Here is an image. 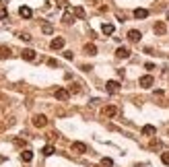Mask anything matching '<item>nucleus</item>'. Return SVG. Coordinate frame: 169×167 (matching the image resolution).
I'll use <instances>...</instances> for the list:
<instances>
[{
	"label": "nucleus",
	"instance_id": "a211bd4d",
	"mask_svg": "<svg viewBox=\"0 0 169 167\" xmlns=\"http://www.w3.org/2000/svg\"><path fill=\"white\" fill-rule=\"evenodd\" d=\"M10 56V48H6V45H0V60H4Z\"/></svg>",
	"mask_w": 169,
	"mask_h": 167
},
{
	"label": "nucleus",
	"instance_id": "5701e85b",
	"mask_svg": "<svg viewBox=\"0 0 169 167\" xmlns=\"http://www.w3.org/2000/svg\"><path fill=\"white\" fill-rule=\"evenodd\" d=\"M64 23H72V10L70 8H66V13H64Z\"/></svg>",
	"mask_w": 169,
	"mask_h": 167
},
{
	"label": "nucleus",
	"instance_id": "6e6552de",
	"mask_svg": "<svg viewBox=\"0 0 169 167\" xmlns=\"http://www.w3.org/2000/svg\"><path fill=\"white\" fill-rule=\"evenodd\" d=\"M21 56H23V60H29V62H33V60H35V52H33V50H29V48L23 50Z\"/></svg>",
	"mask_w": 169,
	"mask_h": 167
},
{
	"label": "nucleus",
	"instance_id": "20e7f679",
	"mask_svg": "<svg viewBox=\"0 0 169 167\" xmlns=\"http://www.w3.org/2000/svg\"><path fill=\"white\" fill-rule=\"evenodd\" d=\"M56 99H58V101H68V97H70V93H68V91H66V89H62V87H60V89H56Z\"/></svg>",
	"mask_w": 169,
	"mask_h": 167
},
{
	"label": "nucleus",
	"instance_id": "412c9836",
	"mask_svg": "<svg viewBox=\"0 0 169 167\" xmlns=\"http://www.w3.org/2000/svg\"><path fill=\"white\" fill-rule=\"evenodd\" d=\"M41 31H44L45 35H52V33H54V27H52L50 23H44V27H41Z\"/></svg>",
	"mask_w": 169,
	"mask_h": 167
},
{
	"label": "nucleus",
	"instance_id": "7ed1b4c3",
	"mask_svg": "<svg viewBox=\"0 0 169 167\" xmlns=\"http://www.w3.org/2000/svg\"><path fill=\"white\" fill-rule=\"evenodd\" d=\"M105 91H107V93H118L120 91V83L118 81H107V83H105Z\"/></svg>",
	"mask_w": 169,
	"mask_h": 167
},
{
	"label": "nucleus",
	"instance_id": "f3484780",
	"mask_svg": "<svg viewBox=\"0 0 169 167\" xmlns=\"http://www.w3.org/2000/svg\"><path fill=\"white\" fill-rule=\"evenodd\" d=\"M155 132H157V130H155V126H151V124L142 126V134H144V136H153Z\"/></svg>",
	"mask_w": 169,
	"mask_h": 167
},
{
	"label": "nucleus",
	"instance_id": "423d86ee",
	"mask_svg": "<svg viewBox=\"0 0 169 167\" xmlns=\"http://www.w3.org/2000/svg\"><path fill=\"white\" fill-rule=\"evenodd\" d=\"M19 15L23 17V19H31V17H33V10H31L29 6H21V8H19Z\"/></svg>",
	"mask_w": 169,
	"mask_h": 167
},
{
	"label": "nucleus",
	"instance_id": "4be33fe9",
	"mask_svg": "<svg viewBox=\"0 0 169 167\" xmlns=\"http://www.w3.org/2000/svg\"><path fill=\"white\" fill-rule=\"evenodd\" d=\"M101 167H114V161L110 157H103L101 159Z\"/></svg>",
	"mask_w": 169,
	"mask_h": 167
},
{
	"label": "nucleus",
	"instance_id": "0eeeda50",
	"mask_svg": "<svg viewBox=\"0 0 169 167\" xmlns=\"http://www.w3.org/2000/svg\"><path fill=\"white\" fill-rule=\"evenodd\" d=\"M72 151L79 153V155H83V153H87V144L84 143H72Z\"/></svg>",
	"mask_w": 169,
	"mask_h": 167
},
{
	"label": "nucleus",
	"instance_id": "aec40b11",
	"mask_svg": "<svg viewBox=\"0 0 169 167\" xmlns=\"http://www.w3.org/2000/svg\"><path fill=\"white\" fill-rule=\"evenodd\" d=\"M72 13H74V17H79V19H84V8L83 6H74Z\"/></svg>",
	"mask_w": 169,
	"mask_h": 167
},
{
	"label": "nucleus",
	"instance_id": "9b49d317",
	"mask_svg": "<svg viewBox=\"0 0 169 167\" xmlns=\"http://www.w3.org/2000/svg\"><path fill=\"white\" fill-rule=\"evenodd\" d=\"M103 113L107 116V118H114L115 113H118V107H115V105H107V107L103 109Z\"/></svg>",
	"mask_w": 169,
	"mask_h": 167
},
{
	"label": "nucleus",
	"instance_id": "a878e982",
	"mask_svg": "<svg viewBox=\"0 0 169 167\" xmlns=\"http://www.w3.org/2000/svg\"><path fill=\"white\" fill-rule=\"evenodd\" d=\"M6 17H8V13H6L4 8H0V21H2V19H6Z\"/></svg>",
	"mask_w": 169,
	"mask_h": 167
},
{
	"label": "nucleus",
	"instance_id": "6ab92c4d",
	"mask_svg": "<svg viewBox=\"0 0 169 167\" xmlns=\"http://www.w3.org/2000/svg\"><path fill=\"white\" fill-rule=\"evenodd\" d=\"M84 54H89V56H95V54H97V48H95L93 44H87V45H84Z\"/></svg>",
	"mask_w": 169,
	"mask_h": 167
},
{
	"label": "nucleus",
	"instance_id": "ddd939ff",
	"mask_svg": "<svg viewBox=\"0 0 169 167\" xmlns=\"http://www.w3.org/2000/svg\"><path fill=\"white\" fill-rule=\"evenodd\" d=\"M165 31H167V27H165V23H155V33L157 35H165Z\"/></svg>",
	"mask_w": 169,
	"mask_h": 167
},
{
	"label": "nucleus",
	"instance_id": "1a4fd4ad",
	"mask_svg": "<svg viewBox=\"0 0 169 167\" xmlns=\"http://www.w3.org/2000/svg\"><path fill=\"white\" fill-rule=\"evenodd\" d=\"M140 37H142V33H140V31H136V29H132V31H128V39L130 41H140Z\"/></svg>",
	"mask_w": 169,
	"mask_h": 167
},
{
	"label": "nucleus",
	"instance_id": "b1692460",
	"mask_svg": "<svg viewBox=\"0 0 169 167\" xmlns=\"http://www.w3.org/2000/svg\"><path fill=\"white\" fill-rule=\"evenodd\" d=\"M161 161H163V165H169V153H163V155H161Z\"/></svg>",
	"mask_w": 169,
	"mask_h": 167
},
{
	"label": "nucleus",
	"instance_id": "bb28decb",
	"mask_svg": "<svg viewBox=\"0 0 169 167\" xmlns=\"http://www.w3.org/2000/svg\"><path fill=\"white\" fill-rule=\"evenodd\" d=\"M64 58L66 60H72V58H74V54H72V52H64Z\"/></svg>",
	"mask_w": 169,
	"mask_h": 167
},
{
	"label": "nucleus",
	"instance_id": "393cba45",
	"mask_svg": "<svg viewBox=\"0 0 169 167\" xmlns=\"http://www.w3.org/2000/svg\"><path fill=\"white\" fill-rule=\"evenodd\" d=\"M19 37H21L23 41H31V35H29V33H19Z\"/></svg>",
	"mask_w": 169,
	"mask_h": 167
},
{
	"label": "nucleus",
	"instance_id": "9d476101",
	"mask_svg": "<svg viewBox=\"0 0 169 167\" xmlns=\"http://www.w3.org/2000/svg\"><path fill=\"white\" fill-rule=\"evenodd\" d=\"M149 17V10L146 8H136L134 10V19H146Z\"/></svg>",
	"mask_w": 169,
	"mask_h": 167
},
{
	"label": "nucleus",
	"instance_id": "f03ea898",
	"mask_svg": "<svg viewBox=\"0 0 169 167\" xmlns=\"http://www.w3.org/2000/svg\"><path fill=\"white\" fill-rule=\"evenodd\" d=\"M45 124H48V118H45L44 113H37L33 118V126L35 128H45Z\"/></svg>",
	"mask_w": 169,
	"mask_h": 167
},
{
	"label": "nucleus",
	"instance_id": "39448f33",
	"mask_svg": "<svg viewBox=\"0 0 169 167\" xmlns=\"http://www.w3.org/2000/svg\"><path fill=\"white\" fill-rule=\"evenodd\" d=\"M50 48L52 50H62V48H64V39H62V37H54L52 44H50Z\"/></svg>",
	"mask_w": 169,
	"mask_h": 167
},
{
	"label": "nucleus",
	"instance_id": "f257e3e1",
	"mask_svg": "<svg viewBox=\"0 0 169 167\" xmlns=\"http://www.w3.org/2000/svg\"><path fill=\"white\" fill-rule=\"evenodd\" d=\"M138 83H140V87H142V89H151V87H153V83H155V79L151 76V74H144V76H140Z\"/></svg>",
	"mask_w": 169,
	"mask_h": 167
},
{
	"label": "nucleus",
	"instance_id": "4468645a",
	"mask_svg": "<svg viewBox=\"0 0 169 167\" xmlns=\"http://www.w3.org/2000/svg\"><path fill=\"white\" fill-rule=\"evenodd\" d=\"M56 153V149L52 147V144H45L44 149H41V155H44V157H50V155H54Z\"/></svg>",
	"mask_w": 169,
	"mask_h": 167
},
{
	"label": "nucleus",
	"instance_id": "2eb2a0df",
	"mask_svg": "<svg viewBox=\"0 0 169 167\" xmlns=\"http://www.w3.org/2000/svg\"><path fill=\"white\" fill-rule=\"evenodd\" d=\"M115 56H118V58H128L130 50L128 48H118V50H115Z\"/></svg>",
	"mask_w": 169,
	"mask_h": 167
},
{
	"label": "nucleus",
	"instance_id": "f8f14e48",
	"mask_svg": "<svg viewBox=\"0 0 169 167\" xmlns=\"http://www.w3.org/2000/svg\"><path fill=\"white\" fill-rule=\"evenodd\" d=\"M101 31H103L105 35H111V33L115 31V27H114L111 23H103V25H101Z\"/></svg>",
	"mask_w": 169,
	"mask_h": 167
},
{
	"label": "nucleus",
	"instance_id": "dca6fc26",
	"mask_svg": "<svg viewBox=\"0 0 169 167\" xmlns=\"http://www.w3.org/2000/svg\"><path fill=\"white\" fill-rule=\"evenodd\" d=\"M21 159H23V161H25V163H29L31 159H33V151H29V149H25V151L21 153Z\"/></svg>",
	"mask_w": 169,
	"mask_h": 167
}]
</instances>
